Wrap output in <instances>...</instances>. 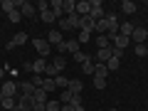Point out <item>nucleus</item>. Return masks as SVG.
<instances>
[{"label": "nucleus", "mask_w": 148, "mask_h": 111, "mask_svg": "<svg viewBox=\"0 0 148 111\" xmlns=\"http://www.w3.org/2000/svg\"><path fill=\"white\" fill-rule=\"evenodd\" d=\"M94 27H96V20H94V17H89V15L79 17V30H84V32H94Z\"/></svg>", "instance_id": "11"}, {"label": "nucleus", "mask_w": 148, "mask_h": 111, "mask_svg": "<svg viewBox=\"0 0 148 111\" xmlns=\"http://www.w3.org/2000/svg\"><path fill=\"white\" fill-rule=\"evenodd\" d=\"M64 67H67L64 57H62V54H57V57H54V62H52V64H47V69H45V77L54 79V77H59V74L64 72Z\"/></svg>", "instance_id": "1"}, {"label": "nucleus", "mask_w": 148, "mask_h": 111, "mask_svg": "<svg viewBox=\"0 0 148 111\" xmlns=\"http://www.w3.org/2000/svg\"><path fill=\"white\" fill-rule=\"evenodd\" d=\"M49 10L54 12L57 20H62L64 17V0H49Z\"/></svg>", "instance_id": "9"}, {"label": "nucleus", "mask_w": 148, "mask_h": 111, "mask_svg": "<svg viewBox=\"0 0 148 111\" xmlns=\"http://www.w3.org/2000/svg\"><path fill=\"white\" fill-rule=\"evenodd\" d=\"M57 52L59 54H62V52H79V42H77V40H64V42L62 45H59V47H57Z\"/></svg>", "instance_id": "8"}, {"label": "nucleus", "mask_w": 148, "mask_h": 111, "mask_svg": "<svg viewBox=\"0 0 148 111\" xmlns=\"http://www.w3.org/2000/svg\"><path fill=\"white\" fill-rule=\"evenodd\" d=\"M0 94L3 96H10V99H15L17 94H20V86H17L15 79H5L3 84H0Z\"/></svg>", "instance_id": "2"}, {"label": "nucleus", "mask_w": 148, "mask_h": 111, "mask_svg": "<svg viewBox=\"0 0 148 111\" xmlns=\"http://www.w3.org/2000/svg\"><path fill=\"white\" fill-rule=\"evenodd\" d=\"M0 79H5V67H0Z\"/></svg>", "instance_id": "44"}, {"label": "nucleus", "mask_w": 148, "mask_h": 111, "mask_svg": "<svg viewBox=\"0 0 148 111\" xmlns=\"http://www.w3.org/2000/svg\"><path fill=\"white\" fill-rule=\"evenodd\" d=\"M0 101H3V94H0Z\"/></svg>", "instance_id": "46"}, {"label": "nucleus", "mask_w": 148, "mask_h": 111, "mask_svg": "<svg viewBox=\"0 0 148 111\" xmlns=\"http://www.w3.org/2000/svg\"><path fill=\"white\" fill-rule=\"evenodd\" d=\"M119 64H121V59H116V57H111L109 62H106V69H109V72H116V69H119Z\"/></svg>", "instance_id": "34"}, {"label": "nucleus", "mask_w": 148, "mask_h": 111, "mask_svg": "<svg viewBox=\"0 0 148 111\" xmlns=\"http://www.w3.org/2000/svg\"><path fill=\"white\" fill-rule=\"evenodd\" d=\"M111 49H114V54H111V57H116V59L123 57V49H116V47H111Z\"/></svg>", "instance_id": "42"}, {"label": "nucleus", "mask_w": 148, "mask_h": 111, "mask_svg": "<svg viewBox=\"0 0 148 111\" xmlns=\"http://www.w3.org/2000/svg\"><path fill=\"white\" fill-rule=\"evenodd\" d=\"M67 84H69V79L64 77V74H59V77H54V86H57V89H67Z\"/></svg>", "instance_id": "28"}, {"label": "nucleus", "mask_w": 148, "mask_h": 111, "mask_svg": "<svg viewBox=\"0 0 148 111\" xmlns=\"http://www.w3.org/2000/svg\"><path fill=\"white\" fill-rule=\"evenodd\" d=\"M111 111H119V109H111Z\"/></svg>", "instance_id": "47"}, {"label": "nucleus", "mask_w": 148, "mask_h": 111, "mask_svg": "<svg viewBox=\"0 0 148 111\" xmlns=\"http://www.w3.org/2000/svg\"><path fill=\"white\" fill-rule=\"evenodd\" d=\"M69 101H72V91L64 89L62 94H59V104H69Z\"/></svg>", "instance_id": "36"}, {"label": "nucleus", "mask_w": 148, "mask_h": 111, "mask_svg": "<svg viewBox=\"0 0 148 111\" xmlns=\"http://www.w3.org/2000/svg\"><path fill=\"white\" fill-rule=\"evenodd\" d=\"M74 111H86V109H84V104H82V106H74Z\"/></svg>", "instance_id": "45"}, {"label": "nucleus", "mask_w": 148, "mask_h": 111, "mask_svg": "<svg viewBox=\"0 0 148 111\" xmlns=\"http://www.w3.org/2000/svg\"><path fill=\"white\" fill-rule=\"evenodd\" d=\"M8 20H10V22H15V25H17V22L22 20V15H20V10H15V12H10V15H8Z\"/></svg>", "instance_id": "40"}, {"label": "nucleus", "mask_w": 148, "mask_h": 111, "mask_svg": "<svg viewBox=\"0 0 148 111\" xmlns=\"http://www.w3.org/2000/svg\"><path fill=\"white\" fill-rule=\"evenodd\" d=\"M89 59H91V54L82 52V49H79V52H74V62H79V64H84V62H89Z\"/></svg>", "instance_id": "30"}, {"label": "nucleus", "mask_w": 148, "mask_h": 111, "mask_svg": "<svg viewBox=\"0 0 148 111\" xmlns=\"http://www.w3.org/2000/svg\"><path fill=\"white\" fill-rule=\"evenodd\" d=\"M77 15L79 17L89 15V0H79V3H77Z\"/></svg>", "instance_id": "22"}, {"label": "nucleus", "mask_w": 148, "mask_h": 111, "mask_svg": "<svg viewBox=\"0 0 148 111\" xmlns=\"http://www.w3.org/2000/svg\"><path fill=\"white\" fill-rule=\"evenodd\" d=\"M133 52H136V57H146V54H148V47H146V45H136Z\"/></svg>", "instance_id": "37"}, {"label": "nucleus", "mask_w": 148, "mask_h": 111, "mask_svg": "<svg viewBox=\"0 0 148 111\" xmlns=\"http://www.w3.org/2000/svg\"><path fill=\"white\" fill-rule=\"evenodd\" d=\"M0 111H3V109H0Z\"/></svg>", "instance_id": "48"}, {"label": "nucleus", "mask_w": 148, "mask_h": 111, "mask_svg": "<svg viewBox=\"0 0 148 111\" xmlns=\"http://www.w3.org/2000/svg\"><path fill=\"white\" fill-rule=\"evenodd\" d=\"M45 111H62V104H59L57 99H49L47 106H45Z\"/></svg>", "instance_id": "32"}, {"label": "nucleus", "mask_w": 148, "mask_h": 111, "mask_svg": "<svg viewBox=\"0 0 148 111\" xmlns=\"http://www.w3.org/2000/svg\"><path fill=\"white\" fill-rule=\"evenodd\" d=\"M94 32H99V35H106V32H109V22H106V17H104V20H99V22H96Z\"/></svg>", "instance_id": "27"}, {"label": "nucleus", "mask_w": 148, "mask_h": 111, "mask_svg": "<svg viewBox=\"0 0 148 111\" xmlns=\"http://www.w3.org/2000/svg\"><path fill=\"white\" fill-rule=\"evenodd\" d=\"M57 25H59V32H64V30H79V15L74 12V15H67V17H62V20H57Z\"/></svg>", "instance_id": "4"}, {"label": "nucleus", "mask_w": 148, "mask_h": 111, "mask_svg": "<svg viewBox=\"0 0 148 111\" xmlns=\"http://www.w3.org/2000/svg\"><path fill=\"white\" fill-rule=\"evenodd\" d=\"M40 89H45L49 94V91H54L57 89V86H54V79H49V77H45V82H42V86H40Z\"/></svg>", "instance_id": "31"}, {"label": "nucleus", "mask_w": 148, "mask_h": 111, "mask_svg": "<svg viewBox=\"0 0 148 111\" xmlns=\"http://www.w3.org/2000/svg\"><path fill=\"white\" fill-rule=\"evenodd\" d=\"M146 37H148V30H146V27H133L131 40H133L136 45H146Z\"/></svg>", "instance_id": "10"}, {"label": "nucleus", "mask_w": 148, "mask_h": 111, "mask_svg": "<svg viewBox=\"0 0 148 111\" xmlns=\"http://www.w3.org/2000/svg\"><path fill=\"white\" fill-rule=\"evenodd\" d=\"M111 54H114V49H111V47H106V49H96V62L106 64V62L111 59Z\"/></svg>", "instance_id": "15"}, {"label": "nucleus", "mask_w": 148, "mask_h": 111, "mask_svg": "<svg viewBox=\"0 0 148 111\" xmlns=\"http://www.w3.org/2000/svg\"><path fill=\"white\" fill-rule=\"evenodd\" d=\"M47 42H49V45H52V47H54V49H57V47H59V45H62V42H64V37H62V32H59V30H49V35H47Z\"/></svg>", "instance_id": "12"}, {"label": "nucleus", "mask_w": 148, "mask_h": 111, "mask_svg": "<svg viewBox=\"0 0 148 111\" xmlns=\"http://www.w3.org/2000/svg\"><path fill=\"white\" fill-rule=\"evenodd\" d=\"M111 45H114V47H116V49H123V52H126V47H128V45H131V37L116 35V37H114V40H111Z\"/></svg>", "instance_id": "13"}, {"label": "nucleus", "mask_w": 148, "mask_h": 111, "mask_svg": "<svg viewBox=\"0 0 148 111\" xmlns=\"http://www.w3.org/2000/svg\"><path fill=\"white\" fill-rule=\"evenodd\" d=\"M15 8L20 10V15L22 17H30V20H35V5L32 3H27V0H15Z\"/></svg>", "instance_id": "6"}, {"label": "nucleus", "mask_w": 148, "mask_h": 111, "mask_svg": "<svg viewBox=\"0 0 148 111\" xmlns=\"http://www.w3.org/2000/svg\"><path fill=\"white\" fill-rule=\"evenodd\" d=\"M40 20L47 22V25H52V22H57V17H54V12H52V10H45V12H40Z\"/></svg>", "instance_id": "23"}, {"label": "nucleus", "mask_w": 148, "mask_h": 111, "mask_svg": "<svg viewBox=\"0 0 148 111\" xmlns=\"http://www.w3.org/2000/svg\"><path fill=\"white\" fill-rule=\"evenodd\" d=\"M27 69H30L32 74H42L45 77V69H47V59H42V57H37L35 62H30V64H25Z\"/></svg>", "instance_id": "7"}, {"label": "nucleus", "mask_w": 148, "mask_h": 111, "mask_svg": "<svg viewBox=\"0 0 148 111\" xmlns=\"http://www.w3.org/2000/svg\"><path fill=\"white\" fill-rule=\"evenodd\" d=\"M30 82L37 86V89H40V86H42V82H45V77H42V74H32V79H30Z\"/></svg>", "instance_id": "39"}, {"label": "nucleus", "mask_w": 148, "mask_h": 111, "mask_svg": "<svg viewBox=\"0 0 148 111\" xmlns=\"http://www.w3.org/2000/svg\"><path fill=\"white\" fill-rule=\"evenodd\" d=\"M0 109H3V111H15V109H17V101L10 99V96H3V101H0Z\"/></svg>", "instance_id": "18"}, {"label": "nucleus", "mask_w": 148, "mask_h": 111, "mask_svg": "<svg viewBox=\"0 0 148 111\" xmlns=\"http://www.w3.org/2000/svg\"><path fill=\"white\" fill-rule=\"evenodd\" d=\"M119 35H123V37H131V35H133V25H131V22H123V25L119 27Z\"/></svg>", "instance_id": "26"}, {"label": "nucleus", "mask_w": 148, "mask_h": 111, "mask_svg": "<svg viewBox=\"0 0 148 111\" xmlns=\"http://www.w3.org/2000/svg\"><path fill=\"white\" fill-rule=\"evenodd\" d=\"M32 47H35V52H37V57H42V59H47L49 57V52H52V45L47 42V40H32Z\"/></svg>", "instance_id": "3"}, {"label": "nucleus", "mask_w": 148, "mask_h": 111, "mask_svg": "<svg viewBox=\"0 0 148 111\" xmlns=\"http://www.w3.org/2000/svg\"><path fill=\"white\" fill-rule=\"evenodd\" d=\"M91 40V32H84V30H79V35H77V42L79 45H86Z\"/></svg>", "instance_id": "33"}, {"label": "nucleus", "mask_w": 148, "mask_h": 111, "mask_svg": "<svg viewBox=\"0 0 148 111\" xmlns=\"http://www.w3.org/2000/svg\"><path fill=\"white\" fill-rule=\"evenodd\" d=\"M17 86H20V94H25V96H32V94H35V89H37L32 82H17Z\"/></svg>", "instance_id": "17"}, {"label": "nucleus", "mask_w": 148, "mask_h": 111, "mask_svg": "<svg viewBox=\"0 0 148 111\" xmlns=\"http://www.w3.org/2000/svg\"><path fill=\"white\" fill-rule=\"evenodd\" d=\"M82 72H84V74H91V77H94V59H89V62L82 64Z\"/></svg>", "instance_id": "35"}, {"label": "nucleus", "mask_w": 148, "mask_h": 111, "mask_svg": "<svg viewBox=\"0 0 148 111\" xmlns=\"http://www.w3.org/2000/svg\"><path fill=\"white\" fill-rule=\"evenodd\" d=\"M35 10H37V12H45V10H49V0H40V3L35 5Z\"/></svg>", "instance_id": "38"}, {"label": "nucleus", "mask_w": 148, "mask_h": 111, "mask_svg": "<svg viewBox=\"0 0 148 111\" xmlns=\"http://www.w3.org/2000/svg\"><path fill=\"white\" fill-rule=\"evenodd\" d=\"M121 10L126 12V15H133V12H136V3H131V0H123V3H121Z\"/></svg>", "instance_id": "25"}, {"label": "nucleus", "mask_w": 148, "mask_h": 111, "mask_svg": "<svg viewBox=\"0 0 148 111\" xmlns=\"http://www.w3.org/2000/svg\"><path fill=\"white\" fill-rule=\"evenodd\" d=\"M0 10L5 12V15H10V12H15V0H0Z\"/></svg>", "instance_id": "21"}, {"label": "nucleus", "mask_w": 148, "mask_h": 111, "mask_svg": "<svg viewBox=\"0 0 148 111\" xmlns=\"http://www.w3.org/2000/svg\"><path fill=\"white\" fill-rule=\"evenodd\" d=\"M94 89H106V79H101V77H94Z\"/></svg>", "instance_id": "41"}, {"label": "nucleus", "mask_w": 148, "mask_h": 111, "mask_svg": "<svg viewBox=\"0 0 148 111\" xmlns=\"http://www.w3.org/2000/svg\"><path fill=\"white\" fill-rule=\"evenodd\" d=\"M62 111H74V106L72 104H62Z\"/></svg>", "instance_id": "43"}, {"label": "nucleus", "mask_w": 148, "mask_h": 111, "mask_svg": "<svg viewBox=\"0 0 148 111\" xmlns=\"http://www.w3.org/2000/svg\"><path fill=\"white\" fill-rule=\"evenodd\" d=\"M94 77H101V79H106V77H109V69H106V64L94 62Z\"/></svg>", "instance_id": "20"}, {"label": "nucleus", "mask_w": 148, "mask_h": 111, "mask_svg": "<svg viewBox=\"0 0 148 111\" xmlns=\"http://www.w3.org/2000/svg\"><path fill=\"white\" fill-rule=\"evenodd\" d=\"M67 89L72 91V94H82V89H84V84H82V79H69Z\"/></svg>", "instance_id": "19"}, {"label": "nucleus", "mask_w": 148, "mask_h": 111, "mask_svg": "<svg viewBox=\"0 0 148 111\" xmlns=\"http://www.w3.org/2000/svg\"><path fill=\"white\" fill-rule=\"evenodd\" d=\"M32 101H35V104H47L49 101V94L45 89H35V94H32Z\"/></svg>", "instance_id": "16"}, {"label": "nucleus", "mask_w": 148, "mask_h": 111, "mask_svg": "<svg viewBox=\"0 0 148 111\" xmlns=\"http://www.w3.org/2000/svg\"><path fill=\"white\" fill-rule=\"evenodd\" d=\"M89 17H94L96 22L106 17V12H104V3H101V0H89Z\"/></svg>", "instance_id": "5"}, {"label": "nucleus", "mask_w": 148, "mask_h": 111, "mask_svg": "<svg viewBox=\"0 0 148 111\" xmlns=\"http://www.w3.org/2000/svg\"><path fill=\"white\" fill-rule=\"evenodd\" d=\"M30 37H27V32H15V37H12L10 42H8V49H12V47H17V45H25Z\"/></svg>", "instance_id": "14"}, {"label": "nucleus", "mask_w": 148, "mask_h": 111, "mask_svg": "<svg viewBox=\"0 0 148 111\" xmlns=\"http://www.w3.org/2000/svg\"><path fill=\"white\" fill-rule=\"evenodd\" d=\"M109 37H106V35H99V37H96V49H106V47H109Z\"/></svg>", "instance_id": "29"}, {"label": "nucleus", "mask_w": 148, "mask_h": 111, "mask_svg": "<svg viewBox=\"0 0 148 111\" xmlns=\"http://www.w3.org/2000/svg\"><path fill=\"white\" fill-rule=\"evenodd\" d=\"M74 12H77V3H74V0H64V17L74 15Z\"/></svg>", "instance_id": "24"}]
</instances>
